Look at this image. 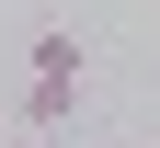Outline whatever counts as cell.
<instances>
[{
  "instance_id": "6da1fadb",
  "label": "cell",
  "mask_w": 160,
  "mask_h": 148,
  "mask_svg": "<svg viewBox=\"0 0 160 148\" xmlns=\"http://www.w3.org/2000/svg\"><path fill=\"white\" fill-rule=\"evenodd\" d=\"M12 103H23V137H57V125L80 114V80H23Z\"/></svg>"
},
{
  "instance_id": "3957f363",
  "label": "cell",
  "mask_w": 160,
  "mask_h": 148,
  "mask_svg": "<svg viewBox=\"0 0 160 148\" xmlns=\"http://www.w3.org/2000/svg\"><path fill=\"white\" fill-rule=\"evenodd\" d=\"M12 148H57V137H12Z\"/></svg>"
},
{
  "instance_id": "7a4b0ae2",
  "label": "cell",
  "mask_w": 160,
  "mask_h": 148,
  "mask_svg": "<svg viewBox=\"0 0 160 148\" xmlns=\"http://www.w3.org/2000/svg\"><path fill=\"white\" fill-rule=\"evenodd\" d=\"M92 57H80V34L69 23H34V46H23V80H80Z\"/></svg>"
}]
</instances>
